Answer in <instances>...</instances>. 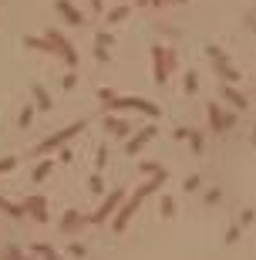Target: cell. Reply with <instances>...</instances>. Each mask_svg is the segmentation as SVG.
<instances>
[{"instance_id": "ac0fdd59", "label": "cell", "mask_w": 256, "mask_h": 260, "mask_svg": "<svg viewBox=\"0 0 256 260\" xmlns=\"http://www.w3.org/2000/svg\"><path fill=\"white\" fill-rule=\"evenodd\" d=\"M98 102L105 105V108H115V102H118V91H115V88H98Z\"/></svg>"}, {"instance_id": "ba28073f", "label": "cell", "mask_w": 256, "mask_h": 260, "mask_svg": "<svg viewBox=\"0 0 256 260\" xmlns=\"http://www.w3.org/2000/svg\"><path fill=\"white\" fill-rule=\"evenodd\" d=\"M84 223H91V216H84L81 210H67V213L61 216V223H57V230H64V233H74V230H81Z\"/></svg>"}, {"instance_id": "277c9868", "label": "cell", "mask_w": 256, "mask_h": 260, "mask_svg": "<svg viewBox=\"0 0 256 260\" xmlns=\"http://www.w3.org/2000/svg\"><path fill=\"white\" fill-rule=\"evenodd\" d=\"M122 203H125V189H112L108 196H105V200H101L98 210L91 213V223H105V220H108L112 213H118V206H122Z\"/></svg>"}, {"instance_id": "f546056e", "label": "cell", "mask_w": 256, "mask_h": 260, "mask_svg": "<svg viewBox=\"0 0 256 260\" xmlns=\"http://www.w3.org/2000/svg\"><path fill=\"white\" fill-rule=\"evenodd\" d=\"M189 142H192V152H202V136L199 132H189Z\"/></svg>"}, {"instance_id": "7c38bea8", "label": "cell", "mask_w": 256, "mask_h": 260, "mask_svg": "<svg viewBox=\"0 0 256 260\" xmlns=\"http://www.w3.org/2000/svg\"><path fill=\"white\" fill-rule=\"evenodd\" d=\"M51 172H54V162H51V159H41V162H37V166H34V172H31V179H34V182H44L47 176H51Z\"/></svg>"}, {"instance_id": "4dcf8cb0", "label": "cell", "mask_w": 256, "mask_h": 260, "mask_svg": "<svg viewBox=\"0 0 256 260\" xmlns=\"http://www.w3.org/2000/svg\"><path fill=\"white\" fill-rule=\"evenodd\" d=\"M196 88H199V78L189 71V75H186V91H196Z\"/></svg>"}, {"instance_id": "4fadbf2b", "label": "cell", "mask_w": 256, "mask_h": 260, "mask_svg": "<svg viewBox=\"0 0 256 260\" xmlns=\"http://www.w3.org/2000/svg\"><path fill=\"white\" fill-rule=\"evenodd\" d=\"M34 115H37V105H24L21 108V115H17V128H21V132L34 125Z\"/></svg>"}, {"instance_id": "603a6c76", "label": "cell", "mask_w": 256, "mask_h": 260, "mask_svg": "<svg viewBox=\"0 0 256 260\" xmlns=\"http://www.w3.org/2000/svg\"><path fill=\"white\" fill-rule=\"evenodd\" d=\"M95 61H98V64H108V61H112V51L101 47V44H95Z\"/></svg>"}, {"instance_id": "9a60e30c", "label": "cell", "mask_w": 256, "mask_h": 260, "mask_svg": "<svg viewBox=\"0 0 256 260\" xmlns=\"http://www.w3.org/2000/svg\"><path fill=\"white\" fill-rule=\"evenodd\" d=\"M223 95H226V98H229V102L236 105V108H246V95H239V91H236L233 85H229V81L223 85Z\"/></svg>"}, {"instance_id": "cb8c5ba5", "label": "cell", "mask_w": 256, "mask_h": 260, "mask_svg": "<svg viewBox=\"0 0 256 260\" xmlns=\"http://www.w3.org/2000/svg\"><path fill=\"white\" fill-rule=\"evenodd\" d=\"M17 169V156H4L0 159V176H4V172H14Z\"/></svg>"}, {"instance_id": "484cf974", "label": "cell", "mask_w": 256, "mask_h": 260, "mask_svg": "<svg viewBox=\"0 0 256 260\" xmlns=\"http://www.w3.org/2000/svg\"><path fill=\"white\" fill-rule=\"evenodd\" d=\"M95 166H98V169L108 166V149H105V146H98V152H95Z\"/></svg>"}, {"instance_id": "9c48e42d", "label": "cell", "mask_w": 256, "mask_h": 260, "mask_svg": "<svg viewBox=\"0 0 256 260\" xmlns=\"http://www.w3.org/2000/svg\"><path fill=\"white\" fill-rule=\"evenodd\" d=\"M101 125H105V132L112 139H128V132H132V125L125 122V118H118V115H105Z\"/></svg>"}, {"instance_id": "3957f363", "label": "cell", "mask_w": 256, "mask_h": 260, "mask_svg": "<svg viewBox=\"0 0 256 260\" xmlns=\"http://www.w3.org/2000/svg\"><path fill=\"white\" fill-rule=\"evenodd\" d=\"M152 64H155V85H165V78L172 75V68H176V54L165 51L162 44H155L152 47Z\"/></svg>"}, {"instance_id": "e575fe53", "label": "cell", "mask_w": 256, "mask_h": 260, "mask_svg": "<svg viewBox=\"0 0 256 260\" xmlns=\"http://www.w3.org/2000/svg\"><path fill=\"white\" fill-rule=\"evenodd\" d=\"M253 146H256V128H253Z\"/></svg>"}, {"instance_id": "5bb4252c", "label": "cell", "mask_w": 256, "mask_h": 260, "mask_svg": "<svg viewBox=\"0 0 256 260\" xmlns=\"http://www.w3.org/2000/svg\"><path fill=\"white\" fill-rule=\"evenodd\" d=\"M24 44L34 47V51H44V54H51V41H47V37H34V34H27V37H24Z\"/></svg>"}, {"instance_id": "52a82bcc", "label": "cell", "mask_w": 256, "mask_h": 260, "mask_svg": "<svg viewBox=\"0 0 256 260\" xmlns=\"http://www.w3.org/2000/svg\"><path fill=\"white\" fill-rule=\"evenodd\" d=\"M54 7H57V14H61L71 27H84V21H88V17H84V14H81L71 0H54Z\"/></svg>"}, {"instance_id": "1f68e13d", "label": "cell", "mask_w": 256, "mask_h": 260, "mask_svg": "<svg viewBox=\"0 0 256 260\" xmlns=\"http://www.w3.org/2000/svg\"><path fill=\"white\" fill-rule=\"evenodd\" d=\"M186 189H189V192L199 189V176H189V179H186Z\"/></svg>"}, {"instance_id": "7402d4cb", "label": "cell", "mask_w": 256, "mask_h": 260, "mask_svg": "<svg viewBox=\"0 0 256 260\" xmlns=\"http://www.w3.org/2000/svg\"><path fill=\"white\" fill-rule=\"evenodd\" d=\"M4 257L21 260V257H24V247H17V243H4Z\"/></svg>"}, {"instance_id": "836d02e7", "label": "cell", "mask_w": 256, "mask_h": 260, "mask_svg": "<svg viewBox=\"0 0 256 260\" xmlns=\"http://www.w3.org/2000/svg\"><path fill=\"white\" fill-rule=\"evenodd\" d=\"M88 4H91V11H95V14H105V7H101V0H88Z\"/></svg>"}, {"instance_id": "e0dca14e", "label": "cell", "mask_w": 256, "mask_h": 260, "mask_svg": "<svg viewBox=\"0 0 256 260\" xmlns=\"http://www.w3.org/2000/svg\"><path fill=\"white\" fill-rule=\"evenodd\" d=\"M128 17V7H112V11H105V24L112 27V24H122Z\"/></svg>"}, {"instance_id": "d6a6232c", "label": "cell", "mask_w": 256, "mask_h": 260, "mask_svg": "<svg viewBox=\"0 0 256 260\" xmlns=\"http://www.w3.org/2000/svg\"><path fill=\"white\" fill-rule=\"evenodd\" d=\"M57 159H61V162H71V159H74V152H71V149H64V146H61V156H57Z\"/></svg>"}, {"instance_id": "d4e9b609", "label": "cell", "mask_w": 256, "mask_h": 260, "mask_svg": "<svg viewBox=\"0 0 256 260\" xmlns=\"http://www.w3.org/2000/svg\"><path fill=\"white\" fill-rule=\"evenodd\" d=\"M67 253H71V257H88V247L74 240V243H67Z\"/></svg>"}, {"instance_id": "2e32d148", "label": "cell", "mask_w": 256, "mask_h": 260, "mask_svg": "<svg viewBox=\"0 0 256 260\" xmlns=\"http://www.w3.org/2000/svg\"><path fill=\"white\" fill-rule=\"evenodd\" d=\"M31 253H41V257H47V260H57V250L51 247V243H41V240L31 243Z\"/></svg>"}, {"instance_id": "8fae6325", "label": "cell", "mask_w": 256, "mask_h": 260, "mask_svg": "<svg viewBox=\"0 0 256 260\" xmlns=\"http://www.w3.org/2000/svg\"><path fill=\"white\" fill-rule=\"evenodd\" d=\"M0 213H7L11 220H24V216H27V210H24V203H11L7 196H0Z\"/></svg>"}, {"instance_id": "7a4b0ae2", "label": "cell", "mask_w": 256, "mask_h": 260, "mask_svg": "<svg viewBox=\"0 0 256 260\" xmlns=\"http://www.w3.org/2000/svg\"><path fill=\"white\" fill-rule=\"evenodd\" d=\"M44 37L51 41V54H57V57L67 64V68H78V51H74V44H71L64 34H57V31H47Z\"/></svg>"}, {"instance_id": "d6986e66", "label": "cell", "mask_w": 256, "mask_h": 260, "mask_svg": "<svg viewBox=\"0 0 256 260\" xmlns=\"http://www.w3.org/2000/svg\"><path fill=\"white\" fill-rule=\"evenodd\" d=\"M88 189H91V196H105V179H101V172L88 176Z\"/></svg>"}, {"instance_id": "83f0119b", "label": "cell", "mask_w": 256, "mask_h": 260, "mask_svg": "<svg viewBox=\"0 0 256 260\" xmlns=\"http://www.w3.org/2000/svg\"><path fill=\"white\" fill-rule=\"evenodd\" d=\"M158 169H162L158 162H138V172H145V176H155Z\"/></svg>"}, {"instance_id": "4316f807", "label": "cell", "mask_w": 256, "mask_h": 260, "mask_svg": "<svg viewBox=\"0 0 256 260\" xmlns=\"http://www.w3.org/2000/svg\"><path fill=\"white\" fill-rule=\"evenodd\" d=\"M74 85H78V75H74V71H67L64 78H61V88H64V91H71Z\"/></svg>"}, {"instance_id": "44dd1931", "label": "cell", "mask_w": 256, "mask_h": 260, "mask_svg": "<svg viewBox=\"0 0 256 260\" xmlns=\"http://www.w3.org/2000/svg\"><path fill=\"white\" fill-rule=\"evenodd\" d=\"M216 75H223V78H226V81H229V85H233V81H236V78H239V75H236V71H233V68H229V64H226V61H223V64H216Z\"/></svg>"}, {"instance_id": "8992f818", "label": "cell", "mask_w": 256, "mask_h": 260, "mask_svg": "<svg viewBox=\"0 0 256 260\" xmlns=\"http://www.w3.org/2000/svg\"><path fill=\"white\" fill-rule=\"evenodd\" d=\"M152 139H155V125H145L138 136L125 139V156H138V149H142L145 142H152Z\"/></svg>"}, {"instance_id": "5b68a950", "label": "cell", "mask_w": 256, "mask_h": 260, "mask_svg": "<svg viewBox=\"0 0 256 260\" xmlns=\"http://www.w3.org/2000/svg\"><path fill=\"white\" fill-rule=\"evenodd\" d=\"M24 210H27V216H31L34 223H47V200L41 192H31V196L24 200Z\"/></svg>"}, {"instance_id": "6da1fadb", "label": "cell", "mask_w": 256, "mask_h": 260, "mask_svg": "<svg viewBox=\"0 0 256 260\" xmlns=\"http://www.w3.org/2000/svg\"><path fill=\"white\" fill-rule=\"evenodd\" d=\"M84 118H78V122H71V125H64V128H57L54 136H47L44 142H41V146L34 149V156L41 159V156H47V152H54V149H61V146H67V142H71V139L78 136V132H84Z\"/></svg>"}, {"instance_id": "f1b7e54d", "label": "cell", "mask_w": 256, "mask_h": 260, "mask_svg": "<svg viewBox=\"0 0 256 260\" xmlns=\"http://www.w3.org/2000/svg\"><path fill=\"white\" fill-rule=\"evenodd\" d=\"M95 44H101V47H112V44H115V37L108 34V31H98V37H95Z\"/></svg>"}, {"instance_id": "30bf717a", "label": "cell", "mask_w": 256, "mask_h": 260, "mask_svg": "<svg viewBox=\"0 0 256 260\" xmlns=\"http://www.w3.org/2000/svg\"><path fill=\"white\" fill-rule=\"evenodd\" d=\"M31 98H34V105H37V112H51V108H54V98L47 95V88L41 85V81L31 85Z\"/></svg>"}, {"instance_id": "ffe728a7", "label": "cell", "mask_w": 256, "mask_h": 260, "mask_svg": "<svg viewBox=\"0 0 256 260\" xmlns=\"http://www.w3.org/2000/svg\"><path fill=\"white\" fill-rule=\"evenodd\" d=\"M158 213L168 220V216L176 213V200H172V196H162V200H158Z\"/></svg>"}]
</instances>
